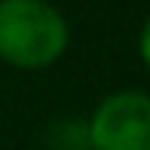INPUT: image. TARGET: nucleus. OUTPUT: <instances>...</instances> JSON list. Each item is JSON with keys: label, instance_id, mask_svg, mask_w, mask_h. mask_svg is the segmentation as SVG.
I'll return each instance as SVG.
<instances>
[{"label": "nucleus", "instance_id": "1", "mask_svg": "<svg viewBox=\"0 0 150 150\" xmlns=\"http://www.w3.org/2000/svg\"><path fill=\"white\" fill-rule=\"evenodd\" d=\"M67 25L46 0H0V55L22 67H40L61 55Z\"/></svg>", "mask_w": 150, "mask_h": 150}, {"label": "nucleus", "instance_id": "2", "mask_svg": "<svg viewBox=\"0 0 150 150\" xmlns=\"http://www.w3.org/2000/svg\"><path fill=\"white\" fill-rule=\"evenodd\" d=\"M95 150H150V95L117 92L104 98L89 122Z\"/></svg>", "mask_w": 150, "mask_h": 150}, {"label": "nucleus", "instance_id": "3", "mask_svg": "<svg viewBox=\"0 0 150 150\" xmlns=\"http://www.w3.org/2000/svg\"><path fill=\"white\" fill-rule=\"evenodd\" d=\"M58 150H86V144H89V132L86 129H80L74 120L61 122L58 126Z\"/></svg>", "mask_w": 150, "mask_h": 150}, {"label": "nucleus", "instance_id": "4", "mask_svg": "<svg viewBox=\"0 0 150 150\" xmlns=\"http://www.w3.org/2000/svg\"><path fill=\"white\" fill-rule=\"evenodd\" d=\"M141 55H144V61L150 64V18H147L144 31H141Z\"/></svg>", "mask_w": 150, "mask_h": 150}]
</instances>
